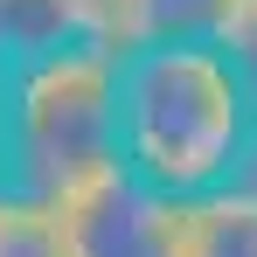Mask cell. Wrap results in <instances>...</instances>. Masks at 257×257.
<instances>
[{"instance_id":"cell-1","label":"cell","mask_w":257,"mask_h":257,"mask_svg":"<svg viewBox=\"0 0 257 257\" xmlns=\"http://www.w3.org/2000/svg\"><path fill=\"white\" fill-rule=\"evenodd\" d=\"M125 167L181 202L229 188L257 146V90L229 42H167L118 56Z\"/></svg>"},{"instance_id":"cell-2","label":"cell","mask_w":257,"mask_h":257,"mask_svg":"<svg viewBox=\"0 0 257 257\" xmlns=\"http://www.w3.org/2000/svg\"><path fill=\"white\" fill-rule=\"evenodd\" d=\"M125 160L118 132V49L90 42L0 77V195L63 202Z\"/></svg>"},{"instance_id":"cell-3","label":"cell","mask_w":257,"mask_h":257,"mask_svg":"<svg viewBox=\"0 0 257 257\" xmlns=\"http://www.w3.org/2000/svg\"><path fill=\"white\" fill-rule=\"evenodd\" d=\"M70 257H188V202L153 188L125 160L56 202Z\"/></svg>"},{"instance_id":"cell-4","label":"cell","mask_w":257,"mask_h":257,"mask_svg":"<svg viewBox=\"0 0 257 257\" xmlns=\"http://www.w3.org/2000/svg\"><path fill=\"white\" fill-rule=\"evenodd\" d=\"M90 42H111V0H0V77Z\"/></svg>"},{"instance_id":"cell-5","label":"cell","mask_w":257,"mask_h":257,"mask_svg":"<svg viewBox=\"0 0 257 257\" xmlns=\"http://www.w3.org/2000/svg\"><path fill=\"white\" fill-rule=\"evenodd\" d=\"M236 0H111V42L125 49H167V42H229Z\"/></svg>"},{"instance_id":"cell-6","label":"cell","mask_w":257,"mask_h":257,"mask_svg":"<svg viewBox=\"0 0 257 257\" xmlns=\"http://www.w3.org/2000/svg\"><path fill=\"white\" fill-rule=\"evenodd\" d=\"M188 257H257V188H215L188 202Z\"/></svg>"},{"instance_id":"cell-7","label":"cell","mask_w":257,"mask_h":257,"mask_svg":"<svg viewBox=\"0 0 257 257\" xmlns=\"http://www.w3.org/2000/svg\"><path fill=\"white\" fill-rule=\"evenodd\" d=\"M0 257H70L56 202H0Z\"/></svg>"},{"instance_id":"cell-8","label":"cell","mask_w":257,"mask_h":257,"mask_svg":"<svg viewBox=\"0 0 257 257\" xmlns=\"http://www.w3.org/2000/svg\"><path fill=\"white\" fill-rule=\"evenodd\" d=\"M236 7H257V0H236Z\"/></svg>"},{"instance_id":"cell-9","label":"cell","mask_w":257,"mask_h":257,"mask_svg":"<svg viewBox=\"0 0 257 257\" xmlns=\"http://www.w3.org/2000/svg\"><path fill=\"white\" fill-rule=\"evenodd\" d=\"M0 202H7V195H0Z\"/></svg>"}]
</instances>
